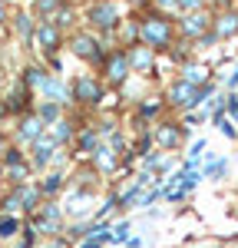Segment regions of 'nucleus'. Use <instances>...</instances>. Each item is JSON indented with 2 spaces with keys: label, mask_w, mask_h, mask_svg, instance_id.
Wrapping results in <instances>:
<instances>
[{
  "label": "nucleus",
  "mask_w": 238,
  "mask_h": 248,
  "mask_svg": "<svg viewBox=\"0 0 238 248\" xmlns=\"http://www.w3.org/2000/svg\"><path fill=\"white\" fill-rule=\"evenodd\" d=\"M159 142H162V146H176L178 133H176V129H159Z\"/></svg>",
  "instance_id": "nucleus-9"
},
{
  "label": "nucleus",
  "mask_w": 238,
  "mask_h": 248,
  "mask_svg": "<svg viewBox=\"0 0 238 248\" xmlns=\"http://www.w3.org/2000/svg\"><path fill=\"white\" fill-rule=\"evenodd\" d=\"M40 3V10H53V7H57V0H37Z\"/></svg>",
  "instance_id": "nucleus-18"
},
{
  "label": "nucleus",
  "mask_w": 238,
  "mask_h": 248,
  "mask_svg": "<svg viewBox=\"0 0 238 248\" xmlns=\"http://www.w3.org/2000/svg\"><path fill=\"white\" fill-rule=\"evenodd\" d=\"M17 30L23 37H30V17H17Z\"/></svg>",
  "instance_id": "nucleus-15"
},
{
  "label": "nucleus",
  "mask_w": 238,
  "mask_h": 248,
  "mask_svg": "<svg viewBox=\"0 0 238 248\" xmlns=\"http://www.w3.org/2000/svg\"><path fill=\"white\" fill-rule=\"evenodd\" d=\"M76 53H83V57H96V53H93V40L79 37L76 40Z\"/></svg>",
  "instance_id": "nucleus-11"
},
{
  "label": "nucleus",
  "mask_w": 238,
  "mask_h": 248,
  "mask_svg": "<svg viewBox=\"0 0 238 248\" xmlns=\"http://www.w3.org/2000/svg\"><path fill=\"white\" fill-rule=\"evenodd\" d=\"M20 139H23V142H27V139H40V123H37V119L23 123V129H20Z\"/></svg>",
  "instance_id": "nucleus-6"
},
{
  "label": "nucleus",
  "mask_w": 238,
  "mask_h": 248,
  "mask_svg": "<svg viewBox=\"0 0 238 248\" xmlns=\"http://www.w3.org/2000/svg\"><path fill=\"white\" fill-rule=\"evenodd\" d=\"M57 116H60V109L53 103H43V106H40V119H57Z\"/></svg>",
  "instance_id": "nucleus-12"
},
{
  "label": "nucleus",
  "mask_w": 238,
  "mask_h": 248,
  "mask_svg": "<svg viewBox=\"0 0 238 248\" xmlns=\"http://www.w3.org/2000/svg\"><path fill=\"white\" fill-rule=\"evenodd\" d=\"M79 146H83V149H93V146H96V136H93V133H86L83 139H79Z\"/></svg>",
  "instance_id": "nucleus-16"
},
{
  "label": "nucleus",
  "mask_w": 238,
  "mask_h": 248,
  "mask_svg": "<svg viewBox=\"0 0 238 248\" xmlns=\"http://www.w3.org/2000/svg\"><path fill=\"white\" fill-rule=\"evenodd\" d=\"M79 248H103V242H99V238H86Z\"/></svg>",
  "instance_id": "nucleus-17"
},
{
  "label": "nucleus",
  "mask_w": 238,
  "mask_h": 248,
  "mask_svg": "<svg viewBox=\"0 0 238 248\" xmlns=\"http://www.w3.org/2000/svg\"><path fill=\"white\" fill-rule=\"evenodd\" d=\"M0 14H3V10H0Z\"/></svg>",
  "instance_id": "nucleus-19"
},
{
  "label": "nucleus",
  "mask_w": 238,
  "mask_h": 248,
  "mask_svg": "<svg viewBox=\"0 0 238 248\" xmlns=\"http://www.w3.org/2000/svg\"><path fill=\"white\" fill-rule=\"evenodd\" d=\"M17 229H20V218H17V215H0V238H10Z\"/></svg>",
  "instance_id": "nucleus-5"
},
{
  "label": "nucleus",
  "mask_w": 238,
  "mask_h": 248,
  "mask_svg": "<svg viewBox=\"0 0 238 248\" xmlns=\"http://www.w3.org/2000/svg\"><path fill=\"white\" fill-rule=\"evenodd\" d=\"M76 93H79V99H86V103H96V99H99V86L93 83V79H79Z\"/></svg>",
  "instance_id": "nucleus-4"
},
{
  "label": "nucleus",
  "mask_w": 238,
  "mask_h": 248,
  "mask_svg": "<svg viewBox=\"0 0 238 248\" xmlns=\"http://www.w3.org/2000/svg\"><path fill=\"white\" fill-rule=\"evenodd\" d=\"M60 186H63V175H50V179L43 182V192H57Z\"/></svg>",
  "instance_id": "nucleus-13"
},
{
  "label": "nucleus",
  "mask_w": 238,
  "mask_h": 248,
  "mask_svg": "<svg viewBox=\"0 0 238 248\" xmlns=\"http://www.w3.org/2000/svg\"><path fill=\"white\" fill-rule=\"evenodd\" d=\"M215 123H218V129L228 136V139H238V129L232 126V119H225V116H215Z\"/></svg>",
  "instance_id": "nucleus-8"
},
{
  "label": "nucleus",
  "mask_w": 238,
  "mask_h": 248,
  "mask_svg": "<svg viewBox=\"0 0 238 248\" xmlns=\"http://www.w3.org/2000/svg\"><path fill=\"white\" fill-rule=\"evenodd\" d=\"M93 23H99V27L116 23V7H113V3H103V7H96V10H93Z\"/></svg>",
  "instance_id": "nucleus-3"
},
{
  "label": "nucleus",
  "mask_w": 238,
  "mask_h": 248,
  "mask_svg": "<svg viewBox=\"0 0 238 248\" xmlns=\"http://www.w3.org/2000/svg\"><path fill=\"white\" fill-rule=\"evenodd\" d=\"M146 40H149V43H165V40H169V27H165V23H159V20H149V23H146Z\"/></svg>",
  "instance_id": "nucleus-2"
},
{
  "label": "nucleus",
  "mask_w": 238,
  "mask_h": 248,
  "mask_svg": "<svg viewBox=\"0 0 238 248\" xmlns=\"http://www.w3.org/2000/svg\"><path fill=\"white\" fill-rule=\"evenodd\" d=\"M40 43H43L46 50H53V43H57V30H53V27H40Z\"/></svg>",
  "instance_id": "nucleus-7"
},
{
  "label": "nucleus",
  "mask_w": 238,
  "mask_h": 248,
  "mask_svg": "<svg viewBox=\"0 0 238 248\" xmlns=\"http://www.w3.org/2000/svg\"><path fill=\"white\" fill-rule=\"evenodd\" d=\"M53 149H57V142L53 139H37V146H33V162H37V169H43L50 159H53Z\"/></svg>",
  "instance_id": "nucleus-1"
},
{
  "label": "nucleus",
  "mask_w": 238,
  "mask_h": 248,
  "mask_svg": "<svg viewBox=\"0 0 238 248\" xmlns=\"http://www.w3.org/2000/svg\"><path fill=\"white\" fill-rule=\"evenodd\" d=\"M129 229H133L129 222H119V225H116V235H113V238H116V242H126V238H129Z\"/></svg>",
  "instance_id": "nucleus-14"
},
{
  "label": "nucleus",
  "mask_w": 238,
  "mask_h": 248,
  "mask_svg": "<svg viewBox=\"0 0 238 248\" xmlns=\"http://www.w3.org/2000/svg\"><path fill=\"white\" fill-rule=\"evenodd\" d=\"M113 79H122L126 77V57H116L113 60V73H109Z\"/></svg>",
  "instance_id": "nucleus-10"
}]
</instances>
